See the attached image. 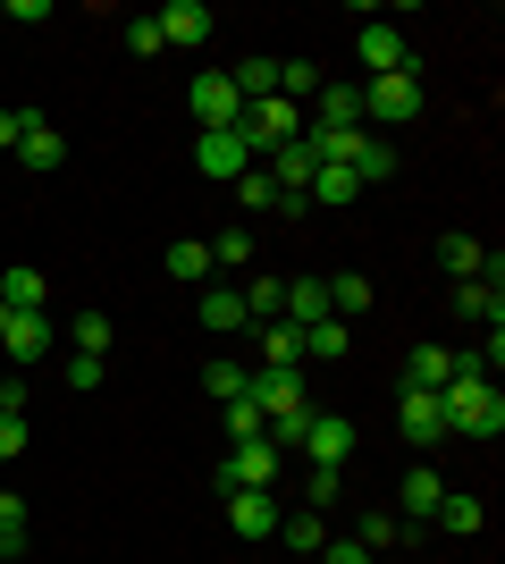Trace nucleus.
<instances>
[{"label":"nucleus","mask_w":505,"mask_h":564,"mask_svg":"<svg viewBox=\"0 0 505 564\" xmlns=\"http://www.w3.org/2000/svg\"><path fill=\"white\" fill-rule=\"evenodd\" d=\"M438 404H447V438H497L505 430V397L481 371H455L447 388H438Z\"/></svg>","instance_id":"1"},{"label":"nucleus","mask_w":505,"mask_h":564,"mask_svg":"<svg viewBox=\"0 0 505 564\" xmlns=\"http://www.w3.org/2000/svg\"><path fill=\"white\" fill-rule=\"evenodd\" d=\"M237 135L253 143V161H270L278 143H295V135H304V110H295V101H278V94H262V101H244Z\"/></svg>","instance_id":"2"},{"label":"nucleus","mask_w":505,"mask_h":564,"mask_svg":"<svg viewBox=\"0 0 505 564\" xmlns=\"http://www.w3.org/2000/svg\"><path fill=\"white\" fill-rule=\"evenodd\" d=\"M362 118H380V127H413V118H421V68L371 76V85H362Z\"/></svg>","instance_id":"3"},{"label":"nucleus","mask_w":505,"mask_h":564,"mask_svg":"<svg viewBox=\"0 0 505 564\" xmlns=\"http://www.w3.org/2000/svg\"><path fill=\"white\" fill-rule=\"evenodd\" d=\"M186 101H194V127H202V135H219V127H237V118H244V94L228 85V68L194 76V85H186Z\"/></svg>","instance_id":"4"},{"label":"nucleus","mask_w":505,"mask_h":564,"mask_svg":"<svg viewBox=\"0 0 505 564\" xmlns=\"http://www.w3.org/2000/svg\"><path fill=\"white\" fill-rule=\"evenodd\" d=\"M194 169H202L211 186H237L244 169H253V143H244L237 127H219V135H194Z\"/></svg>","instance_id":"5"},{"label":"nucleus","mask_w":505,"mask_h":564,"mask_svg":"<svg viewBox=\"0 0 505 564\" xmlns=\"http://www.w3.org/2000/svg\"><path fill=\"white\" fill-rule=\"evenodd\" d=\"M219 489H278V447H270V438L228 447L219 455Z\"/></svg>","instance_id":"6"},{"label":"nucleus","mask_w":505,"mask_h":564,"mask_svg":"<svg viewBox=\"0 0 505 564\" xmlns=\"http://www.w3.org/2000/svg\"><path fill=\"white\" fill-rule=\"evenodd\" d=\"M228 497V531L237 540H270L278 531V489H219Z\"/></svg>","instance_id":"7"},{"label":"nucleus","mask_w":505,"mask_h":564,"mask_svg":"<svg viewBox=\"0 0 505 564\" xmlns=\"http://www.w3.org/2000/svg\"><path fill=\"white\" fill-rule=\"evenodd\" d=\"M497 286H505V270L488 261L481 279H463V286H455V312H463V321H481V329H505V295H497Z\"/></svg>","instance_id":"8"},{"label":"nucleus","mask_w":505,"mask_h":564,"mask_svg":"<svg viewBox=\"0 0 505 564\" xmlns=\"http://www.w3.org/2000/svg\"><path fill=\"white\" fill-rule=\"evenodd\" d=\"M312 127L320 135H362V85H320L312 94Z\"/></svg>","instance_id":"9"},{"label":"nucleus","mask_w":505,"mask_h":564,"mask_svg":"<svg viewBox=\"0 0 505 564\" xmlns=\"http://www.w3.org/2000/svg\"><path fill=\"white\" fill-rule=\"evenodd\" d=\"M396 422H405V438H413V447H438V438H447V404H438V388H405Z\"/></svg>","instance_id":"10"},{"label":"nucleus","mask_w":505,"mask_h":564,"mask_svg":"<svg viewBox=\"0 0 505 564\" xmlns=\"http://www.w3.org/2000/svg\"><path fill=\"white\" fill-rule=\"evenodd\" d=\"M295 447L312 455V464H345V455H354V422H345V413H312Z\"/></svg>","instance_id":"11"},{"label":"nucleus","mask_w":505,"mask_h":564,"mask_svg":"<svg viewBox=\"0 0 505 564\" xmlns=\"http://www.w3.org/2000/svg\"><path fill=\"white\" fill-rule=\"evenodd\" d=\"M152 25H161V43H211V0H168V9H152Z\"/></svg>","instance_id":"12"},{"label":"nucleus","mask_w":505,"mask_h":564,"mask_svg":"<svg viewBox=\"0 0 505 564\" xmlns=\"http://www.w3.org/2000/svg\"><path fill=\"white\" fill-rule=\"evenodd\" d=\"M362 68H371V76H396V68H413V43H405V34H396V25H362Z\"/></svg>","instance_id":"13"},{"label":"nucleus","mask_w":505,"mask_h":564,"mask_svg":"<svg viewBox=\"0 0 505 564\" xmlns=\"http://www.w3.org/2000/svg\"><path fill=\"white\" fill-rule=\"evenodd\" d=\"M262 169L278 177V194H304V186H312V169H320V152H312L304 135H295V143H278V152H270Z\"/></svg>","instance_id":"14"},{"label":"nucleus","mask_w":505,"mask_h":564,"mask_svg":"<svg viewBox=\"0 0 505 564\" xmlns=\"http://www.w3.org/2000/svg\"><path fill=\"white\" fill-rule=\"evenodd\" d=\"M18 161L25 169H59L68 161V143H59V127H51L43 110H25V135H18Z\"/></svg>","instance_id":"15"},{"label":"nucleus","mask_w":505,"mask_h":564,"mask_svg":"<svg viewBox=\"0 0 505 564\" xmlns=\"http://www.w3.org/2000/svg\"><path fill=\"white\" fill-rule=\"evenodd\" d=\"M345 169H354L362 186H380V177H396V169H405V152H396V143H387V135H354V152H345Z\"/></svg>","instance_id":"16"},{"label":"nucleus","mask_w":505,"mask_h":564,"mask_svg":"<svg viewBox=\"0 0 505 564\" xmlns=\"http://www.w3.org/2000/svg\"><path fill=\"white\" fill-rule=\"evenodd\" d=\"M0 346H9V362H43V354H51V321H43V312H9Z\"/></svg>","instance_id":"17"},{"label":"nucleus","mask_w":505,"mask_h":564,"mask_svg":"<svg viewBox=\"0 0 505 564\" xmlns=\"http://www.w3.org/2000/svg\"><path fill=\"white\" fill-rule=\"evenodd\" d=\"M0 304H9V312H43V304H51V279L34 270V261H9V279H0Z\"/></svg>","instance_id":"18"},{"label":"nucleus","mask_w":505,"mask_h":564,"mask_svg":"<svg viewBox=\"0 0 505 564\" xmlns=\"http://www.w3.org/2000/svg\"><path fill=\"white\" fill-rule=\"evenodd\" d=\"M278 321H295V329L337 321V312H329V286H320V279H287V304H278Z\"/></svg>","instance_id":"19"},{"label":"nucleus","mask_w":505,"mask_h":564,"mask_svg":"<svg viewBox=\"0 0 505 564\" xmlns=\"http://www.w3.org/2000/svg\"><path fill=\"white\" fill-rule=\"evenodd\" d=\"M161 270H168L177 286H211V245H194V236H177V245L161 253Z\"/></svg>","instance_id":"20"},{"label":"nucleus","mask_w":505,"mask_h":564,"mask_svg":"<svg viewBox=\"0 0 505 564\" xmlns=\"http://www.w3.org/2000/svg\"><path fill=\"white\" fill-rule=\"evenodd\" d=\"M194 312H202V329H211V337H228V329H253V321H244V295H237V286H219V279H211V295H202Z\"/></svg>","instance_id":"21"},{"label":"nucleus","mask_w":505,"mask_h":564,"mask_svg":"<svg viewBox=\"0 0 505 564\" xmlns=\"http://www.w3.org/2000/svg\"><path fill=\"white\" fill-rule=\"evenodd\" d=\"M455 371H463V354H447V346H413V362H405V388H447Z\"/></svg>","instance_id":"22"},{"label":"nucleus","mask_w":505,"mask_h":564,"mask_svg":"<svg viewBox=\"0 0 505 564\" xmlns=\"http://www.w3.org/2000/svg\"><path fill=\"white\" fill-rule=\"evenodd\" d=\"M304 362V329L295 321H262V371H295Z\"/></svg>","instance_id":"23"},{"label":"nucleus","mask_w":505,"mask_h":564,"mask_svg":"<svg viewBox=\"0 0 505 564\" xmlns=\"http://www.w3.org/2000/svg\"><path fill=\"white\" fill-rule=\"evenodd\" d=\"M396 497H405V522H430V514H438V497H447V480H438L430 464H413V471H405V489H396Z\"/></svg>","instance_id":"24"},{"label":"nucleus","mask_w":505,"mask_h":564,"mask_svg":"<svg viewBox=\"0 0 505 564\" xmlns=\"http://www.w3.org/2000/svg\"><path fill=\"white\" fill-rule=\"evenodd\" d=\"M320 286H329L337 321H362V312H371V279H362V270H337V279H320Z\"/></svg>","instance_id":"25"},{"label":"nucleus","mask_w":505,"mask_h":564,"mask_svg":"<svg viewBox=\"0 0 505 564\" xmlns=\"http://www.w3.org/2000/svg\"><path fill=\"white\" fill-rule=\"evenodd\" d=\"M438 261H447V279H481V270H488V253H481V236H447V245H438Z\"/></svg>","instance_id":"26"},{"label":"nucleus","mask_w":505,"mask_h":564,"mask_svg":"<svg viewBox=\"0 0 505 564\" xmlns=\"http://www.w3.org/2000/svg\"><path fill=\"white\" fill-rule=\"evenodd\" d=\"M228 85H237L244 101H262V94H278V59H262V51H253V59H237V68H228Z\"/></svg>","instance_id":"27"},{"label":"nucleus","mask_w":505,"mask_h":564,"mask_svg":"<svg viewBox=\"0 0 505 564\" xmlns=\"http://www.w3.org/2000/svg\"><path fill=\"white\" fill-rule=\"evenodd\" d=\"M345 346H354V329H345V321H312V329H304V354H312V362H337Z\"/></svg>","instance_id":"28"},{"label":"nucleus","mask_w":505,"mask_h":564,"mask_svg":"<svg viewBox=\"0 0 505 564\" xmlns=\"http://www.w3.org/2000/svg\"><path fill=\"white\" fill-rule=\"evenodd\" d=\"M237 203H244V212H278V177H270V169L253 161V169L237 177Z\"/></svg>","instance_id":"29"},{"label":"nucleus","mask_w":505,"mask_h":564,"mask_svg":"<svg viewBox=\"0 0 505 564\" xmlns=\"http://www.w3.org/2000/svg\"><path fill=\"white\" fill-rule=\"evenodd\" d=\"M244 295V321H278V304H287V279H253V286H237Z\"/></svg>","instance_id":"30"},{"label":"nucleus","mask_w":505,"mask_h":564,"mask_svg":"<svg viewBox=\"0 0 505 564\" xmlns=\"http://www.w3.org/2000/svg\"><path fill=\"white\" fill-rule=\"evenodd\" d=\"M278 531H287V547H295V556H320V547H329L320 514H278Z\"/></svg>","instance_id":"31"},{"label":"nucleus","mask_w":505,"mask_h":564,"mask_svg":"<svg viewBox=\"0 0 505 564\" xmlns=\"http://www.w3.org/2000/svg\"><path fill=\"white\" fill-rule=\"evenodd\" d=\"M304 94H320V68L312 59H278V101H304Z\"/></svg>","instance_id":"32"},{"label":"nucleus","mask_w":505,"mask_h":564,"mask_svg":"<svg viewBox=\"0 0 505 564\" xmlns=\"http://www.w3.org/2000/svg\"><path fill=\"white\" fill-rule=\"evenodd\" d=\"M337 489H345V464H312V471H304V497H312V514H320V506H337Z\"/></svg>","instance_id":"33"},{"label":"nucleus","mask_w":505,"mask_h":564,"mask_svg":"<svg viewBox=\"0 0 505 564\" xmlns=\"http://www.w3.org/2000/svg\"><path fill=\"white\" fill-rule=\"evenodd\" d=\"M430 522H447V531H481V497H455V489H447Z\"/></svg>","instance_id":"34"},{"label":"nucleus","mask_w":505,"mask_h":564,"mask_svg":"<svg viewBox=\"0 0 505 564\" xmlns=\"http://www.w3.org/2000/svg\"><path fill=\"white\" fill-rule=\"evenodd\" d=\"M244 379H253V371H237V362H202V388H211L219 404H237V397H244Z\"/></svg>","instance_id":"35"},{"label":"nucleus","mask_w":505,"mask_h":564,"mask_svg":"<svg viewBox=\"0 0 505 564\" xmlns=\"http://www.w3.org/2000/svg\"><path fill=\"white\" fill-rule=\"evenodd\" d=\"M244 261H253V228H228L211 245V270H244Z\"/></svg>","instance_id":"36"},{"label":"nucleus","mask_w":505,"mask_h":564,"mask_svg":"<svg viewBox=\"0 0 505 564\" xmlns=\"http://www.w3.org/2000/svg\"><path fill=\"white\" fill-rule=\"evenodd\" d=\"M76 354H110V312H76Z\"/></svg>","instance_id":"37"},{"label":"nucleus","mask_w":505,"mask_h":564,"mask_svg":"<svg viewBox=\"0 0 505 564\" xmlns=\"http://www.w3.org/2000/svg\"><path fill=\"white\" fill-rule=\"evenodd\" d=\"M244 438H262V413H253V397L228 404V447H244Z\"/></svg>","instance_id":"38"},{"label":"nucleus","mask_w":505,"mask_h":564,"mask_svg":"<svg viewBox=\"0 0 505 564\" xmlns=\"http://www.w3.org/2000/svg\"><path fill=\"white\" fill-rule=\"evenodd\" d=\"M0 540L25 547V497H18V489H0Z\"/></svg>","instance_id":"39"},{"label":"nucleus","mask_w":505,"mask_h":564,"mask_svg":"<svg viewBox=\"0 0 505 564\" xmlns=\"http://www.w3.org/2000/svg\"><path fill=\"white\" fill-rule=\"evenodd\" d=\"M101 371H110L101 354H76V362H68V388H76V397H94V388H101Z\"/></svg>","instance_id":"40"},{"label":"nucleus","mask_w":505,"mask_h":564,"mask_svg":"<svg viewBox=\"0 0 505 564\" xmlns=\"http://www.w3.org/2000/svg\"><path fill=\"white\" fill-rule=\"evenodd\" d=\"M127 51H135V59H161V25H152V18H135V25H127Z\"/></svg>","instance_id":"41"},{"label":"nucleus","mask_w":505,"mask_h":564,"mask_svg":"<svg viewBox=\"0 0 505 564\" xmlns=\"http://www.w3.org/2000/svg\"><path fill=\"white\" fill-rule=\"evenodd\" d=\"M396 531H405V522H396V514H362V547H387V540H396Z\"/></svg>","instance_id":"42"},{"label":"nucleus","mask_w":505,"mask_h":564,"mask_svg":"<svg viewBox=\"0 0 505 564\" xmlns=\"http://www.w3.org/2000/svg\"><path fill=\"white\" fill-rule=\"evenodd\" d=\"M9 455H25V413H0V464Z\"/></svg>","instance_id":"43"},{"label":"nucleus","mask_w":505,"mask_h":564,"mask_svg":"<svg viewBox=\"0 0 505 564\" xmlns=\"http://www.w3.org/2000/svg\"><path fill=\"white\" fill-rule=\"evenodd\" d=\"M320 564H371V547H362V540H329V547H320Z\"/></svg>","instance_id":"44"},{"label":"nucleus","mask_w":505,"mask_h":564,"mask_svg":"<svg viewBox=\"0 0 505 564\" xmlns=\"http://www.w3.org/2000/svg\"><path fill=\"white\" fill-rule=\"evenodd\" d=\"M18 135H25V110H0V152H18Z\"/></svg>","instance_id":"45"},{"label":"nucleus","mask_w":505,"mask_h":564,"mask_svg":"<svg viewBox=\"0 0 505 564\" xmlns=\"http://www.w3.org/2000/svg\"><path fill=\"white\" fill-rule=\"evenodd\" d=\"M9 556H18V547H9V540H0V564H9Z\"/></svg>","instance_id":"46"},{"label":"nucleus","mask_w":505,"mask_h":564,"mask_svg":"<svg viewBox=\"0 0 505 564\" xmlns=\"http://www.w3.org/2000/svg\"><path fill=\"white\" fill-rule=\"evenodd\" d=\"M0 329H9V304H0Z\"/></svg>","instance_id":"47"}]
</instances>
